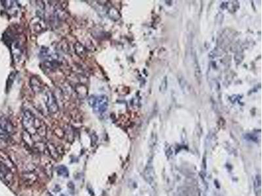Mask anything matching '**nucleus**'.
Returning a JSON list of instances; mask_svg holds the SVG:
<instances>
[{
  "label": "nucleus",
  "instance_id": "nucleus-6",
  "mask_svg": "<svg viewBox=\"0 0 262 196\" xmlns=\"http://www.w3.org/2000/svg\"><path fill=\"white\" fill-rule=\"evenodd\" d=\"M154 171L151 164H148L144 171V176L146 181L149 184H153L154 182Z\"/></svg>",
  "mask_w": 262,
  "mask_h": 196
},
{
  "label": "nucleus",
  "instance_id": "nucleus-10",
  "mask_svg": "<svg viewBox=\"0 0 262 196\" xmlns=\"http://www.w3.org/2000/svg\"><path fill=\"white\" fill-rule=\"evenodd\" d=\"M47 148H48L49 153H50V155L52 156V158L55 159H58V158L59 157V152H58V151L56 149V148H55L53 145H50L48 146Z\"/></svg>",
  "mask_w": 262,
  "mask_h": 196
},
{
  "label": "nucleus",
  "instance_id": "nucleus-2",
  "mask_svg": "<svg viewBox=\"0 0 262 196\" xmlns=\"http://www.w3.org/2000/svg\"><path fill=\"white\" fill-rule=\"evenodd\" d=\"M23 125L27 133L35 135L40 128V123L35 118V116L30 110H25L23 113Z\"/></svg>",
  "mask_w": 262,
  "mask_h": 196
},
{
  "label": "nucleus",
  "instance_id": "nucleus-5",
  "mask_svg": "<svg viewBox=\"0 0 262 196\" xmlns=\"http://www.w3.org/2000/svg\"><path fill=\"white\" fill-rule=\"evenodd\" d=\"M46 97V106L49 112L51 113H55L57 112L59 109V106H58L56 100L55 99L54 95L51 92H47L45 93Z\"/></svg>",
  "mask_w": 262,
  "mask_h": 196
},
{
  "label": "nucleus",
  "instance_id": "nucleus-3",
  "mask_svg": "<svg viewBox=\"0 0 262 196\" xmlns=\"http://www.w3.org/2000/svg\"><path fill=\"white\" fill-rule=\"evenodd\" d=\"M13 126L6 118H0V139H7L13 132Z\"/></svg>",
  "mask_w": 262,
  "mask_h": 196
},
{
  "label": "nucleus",
  "instance_id": "nucleus-1",
  "mask_svg": "<svg viewBox=\"0 0 262 196\" xmlns=\"http://www.w3.org/2000/svg\"><path fill=\"white\" fill-rule=\"evenodd\" d=\"M89 105L97 115H102L108 108L109 101L106 96H91L88 99Z\"/></svg>",
  "mask_w": 262,
  "mask_h": 196
},
{
  "label": "nucleus",
  "instance_id": "nucleus-9",
  "mask_svg": "<svg viewBox=\"0 0 262 196\" xmlns=\"http://www.w3.org/2000/svg\"><path fill=\"white\" fill-rule=\"evenodd\" d=\"M57 173L59 175L64 176V177H68L69 175V172L68 168L65 167L64 165H60L57 168Z\"/></svg>",
  "mask_w": 262,
  "mask_h": 196
},
{
  "label": "nucleus",
  "instance_id": "nucleus-4",
  "mask_svg": "<svg viewBox=\"0 0 262 196\" xmlns=\"http://www.w3.org/2000/svg\"><path fill=\"white\" fill-rule=\"evenodd\" d=\"M0 178L7 185L11 184L13 181V175L11 171L2 162H0Z\"/></svg>",
  "mask_w": 262,
  "mask_h": 196
},
{
  "label": "nucleus",
  "instance_id": "nucleus-7",
  "mask_svg": "<svg viewBox=\"0 0 262 196\" xmlns=\"http://www.w3.org/2000/svg\"><path fill=\"white\" fill-rule=\"evenodd\" d=\"M37 178L35 173L33 172H26L23 174V181L28 185H32L36 181Z\"/></svg>",
  "mask_w": 262,
  "mask_h": 196
},
{
  "label": "nucleus",
  "instance_id": "nucleus-8",
  "mask_svg": "<svg viewBox=\"0 0 262 196\" xmlns=\"http://www.w3.org/2000/svg\"><path fill=\"white\" fill-rule=\"evenodd\" d=\"M261 176L260 175H257L254 180V190L257 196L261 195Z\"/></svg>",
  "mask_w": 262,
  "mask_h": 196
},
{
  "label": "nucleus",
  "instance_id": "nucleus-11",
  "mask_svg": "<svg viewBox=\"0 0 262 196\" xmlns=\"http://www.w3.org/2000/svg\"><path fill=\"white\" fill-rule=\"evenodd\" d=\"M49 196H52V195H49Z\"/></svg>",
  "mask_w": 262,
  "mask_h": 196
}]
</instances>
